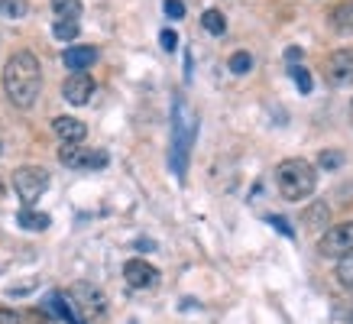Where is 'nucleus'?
I'll use <instances>...</instances> for the list:
<instances>
[{
  "instance_id": "29",
  "label": "nucleus",
  "mask_w": 353,
  "mask_h": 324,
  "mask_svg": "<svg viewBox=\"0 0 353 324\" xmlns=\"http://www.w3.org/2000/svg\"><path fill=\"white\" fill-rule=\"evenodd\" d=\"M285 62H292V65L301 62V49H299V45H289V49H285Z\"/></svg>"
},
{
  "instance_id": "9",
  "label": "nucleus",
  "mask_w": 353,
  "mask_h": 324,
  "mask_svg": "<svg viewBox=\"0 0 353 324\" xmlns=\"http://www.w3.org/2000/svg\"><path fill=\"white\" fill-rule=\"evenodd\" d=\"M123 279H127L130 289H152L159 282V270L152 263H146V259H127Z\"/></svg>"
},
{
  "instance_id": "23",
  "label": "nucleus",
  "mask_w": 353,
  "mask_h": 324,
  "mask_svg": "<svg viewBox=\"0 0 353 324\" xmlns=\"http://www.w3.org/2000/svg\"><path fill=\"white\" fill-rule=\"evenodd\" d=\"M289 75H292V81L299 85L301 94H311V88H314V81H311L308 68H301V65H292V68H289Z\"/></svg>"
},
{
  "instance_id": "2",
  "label": "nucleus",
  "mask_w": 353,
  "mask_h": 324,
  "mask_svg": "<svg viewBox=\"0 0 353 324\" xmlns=\"http://www.w3.org/2000/svg\"><path fill=\"white\" fill-rule=\"evenodd\" d=\"M194 133H198V120L185 101H175V114H172V152H169V162H172V172L179 175V182L185 179L188 172V152H192V143H194Z\"/></svg>"
},
{
  "instance_id": "25",
  "label": "nucleus",
  "mask_w": 353,
  "mask_h": 324,
  "mask_svg": "<svg viewBox=\"0 0 353 324\" xmlns=\"http://www.w3.org/2000/svg\"><path fill=\"white\" fill-rule=\"evenodd\" d=\"M159 43H162V49H165V52H175V45H179V36H175V30H162Z\"/></svg>"
},
{
  "instance_id": "16",
  "label": "nucleus",
  "mask_w": 353,
  "mask_h": 324,
  "mask_svg": "<svg viewBox=\"0 0 353 324\" xmlns=\"http://www.w3.org/2000/svg\"><path fill=\"white\" fill-rule=\"evenodd\" d=\"M327 217H331V211H327V205L324 201H314V205L305 211V227H311V230H321V227H327Z\"/></svg>"
},
{
  "instance_id": "22",
  "label": "nucleus",
  "mask_w": 353,
  "mask_h": 324,
  "mask_svg": "<svg viewBox=\"0 0 353 324\" xmlns=\"http://www.w3.org/2000/svg\"><path fill=\"white\" fill-rule=\"evenodd\" d=\"M227 68H230L234 75H246V72L253 68V55H250V52H243V49H240V52H234V55H230V62H227Z\"/></svg>"
},
{
  "instance_id": "18",
  "label": "nucleus",
  "mask_w": 353,
  "mask_h": 324,
  "mask_svg": "<svg viewBox=\"0 0 353 324\" xmlns=\"http://www.w3.org/2000/svg\"><path fill=\"white\" fill-rule=\"evenodd\" d=\"M26 13H30L26 0H0V17L3 20H23Z\"/></svg>"
},
{
  "instance_id": "7",
  "label": "nucleus",
  "mask_w": 353,
  "mask_h": 324,
  "mask_svg": "<svg viewBox=\"0 0 353 324\" xmlns=\"http://www.w3.org/2000/svg\"><path fill=\"white\" fill-rule=\"evenodd\" d=\"M324 75L337 88L353 85V49H337L324 59Z\"/></svg>"
},
{
  "instance_id": "12",
  "label": "nucleus",
  "mask_w": 353,
  "mask_h": 324,
  "mask_svg": "<svg viewBox=\"0 0 353 324\" xmlns=\"http://www.w3.org/2000/svg\"><path fill=\"white\" fill-rule=\"evenodd\" d=\"M62 62L68 72H88L97 62V49L94 45H72V49H65Z\"/></svg>"
},
{
  "instance_id": "31",
  "label": "nucleus",
  "mask_w": 353,
  "mask_h": 324,
  "mask_svg": "<svg viewBox=\"0 0 353 324\" xmlns=\"http://www.w3.org/2000/svg\"><path fill=\"white\" fill-rule=\"evenodd\" d=\"M0 152H3V143H0Z\"/></svg>"
},
{
  "instance_id": "20",
  "label": "nucleus",
  "mask_w": 353,
  "mask_h": 324,
  "mask_svg": "<svg viewBox=\"0 0 353 324\" xmlns=\"http://www.w3.org/2000/svg\"><path fill=\"white\" fill-rule=\"evenodd\" d=\"M78 32H81L78 20H55L52 23V36H55V39H62V43H72V39H78Z\"/></svg>"
},
{
  "instance_id": "13",
  "label": "nucleus",
  "mask_w": 353,
  "mask_h": 324,
  "mask_svg": "<svg viewBox=\"0 0 353 324\" xmlns=\"http://www.w3.org/2000/svg\"><path fill=\"white\" fill-rule=\"evenodd\" d=\"M46 312L55 314V318H62L65 324H85L81 318H78L72 298H68V295H62V292H52V295L46 298Z\"/></svg>"
},
{
  "instance_id": "21",
  "label": "nucleus",
  "mask_w": 353,
  "mask_h": 324,
  "mask_svg": "<svg viewBox=\"0 0 353 324\" xmlns=\"http://www.w3.org/2000/svg\"><path fill=\"white\" fill-rule=\"evenodd\" d=\"M52 10L59 20H78L81 17V0H52Z\"/></svg>"
},
{
  "instance_id": "4",
  "label": "nucleus",
  "mask_w": 353,
  "mask_h": 324,
  "mask_svg": "<svg viewBox=\"0 0 353 324\" xmlns=\"http://www.w3.org/2000/svg\"><path fill=\"white\" fill-rule=\"evenodd\" d=\"M13 188H17V194H20L26 205H32L49 188V172H46L43 165H20L13 172Z\"/></svg>"
},
{
  "instance_id": "17",
  "label": "nucleus",
  "mask_w": 353,
  "mask_h": 324,
  "mask_svg": "<svg viewBox=\"0 0 353 324\" xmlns=\"http://www.w3.org/2000/svg\"><path fill=\"white\" fill-rule=\"evenodd\" d=\"M201 26L211 32V36H224L227 32V17L221 10H204L201 13Z\"/></svg>"
},
{
  "instance_id": "10",
  "label": "nucleus",
  "mask_w": 353,
  "mask_h": 324,
  "mask_svg": "<svg viewBox=\"0 0 353 324\" xmlns=\"http://www.w3.org/2000/svg\"><path fill=\"white\" fill-rule=\"evenodd\" d=\"M52 130H55V136L62 140V146H78V143H85V136H88V127L78 117H55Z\"/></svg>"
},
{
  "instance_id": "8",
  "label": "nucleus",
  "mask_w": 353,
  "mask_h": 324,
  "mask_svg": "<svg viewBox=\"0 0 353 324\" xmlns=\"http://www.w3.org/2000/svg\"><path fill=\"white\" fill-rule=\"evenodd\" d=\"M62 97L68 104H75V108L88 104V101L94 97V78L88 75V72H72L62 85Z\"/></svg>"
},
{
  "instance_id": "28",
  "label": "nucleus",
  "mask_w": 353,
  "mask_h": 324,
  "mask_svg": "<svg viewBox=\"0 0 353 324\" xmlns=\"http://www.w3.org/2000/svg\"><path fill=\"white\" fill-rule=\"evenodd\" d=\"M0 324H23V318L13 308H0Z\"/></svg>"
},
{
  "instance_id": "15",
  "label": "nucleus",
  "mask_w": 353,
  "mask_h": 324,
  "mask_svg": "<svg viewBox=\"0 0 353 324\" xmlns=\"http://www.w3.org/2000/svg\"><path fill=\"white\" fill-rule=\"evenodd\" d=\"M17 224L23 230H46V227L52 224V217L43 214V211H32V207H23L20 214H17Z\"/></svg>"
},
{
  "instance_id": "30",
  "label": "nucleus",
  "mask_w": 353,
  "mask_h": 324,
  "mask_svg": "<svg viewBox=\"0 0 353 324\" xmlns=\"http://www.w3.org/2000/svg\"><path fill=\"white\" fill-rule=\"evenodd\" d=\"M350 123H353V101H350Z\"/></svg>"
},
{
  "instance_id": "14",
  "label": "nucleus",
  "mask_w": 353,
  "mask_h": 324,
  "mask_svg": "<svg viewBox=\"0 0 353 324\" xmlns=\"http://www.w3.org/2000/svg\"><path fill=\"white\" fill-rule=\"evenodd\" d=\"M331 26H334V32H341V36H350L353 32V0H341L337 7L331 10Z\"/></svg>"
},
{
  "instance_id": "19",
  "label": "nucleus",
  "mask_w": 353,
  "mask_h": 324,
  "mask_svg": "<svg viewBox=\"0 0 353 324\" xmlns=\"http://www.w3.org/2000/svg\"><path fill=\"white\" fill-rule=\"evenodd\" d=\"M334 276H337V282H341V289H350L353 292V253H347V256L337 259V270H334Z\"/></svg>"
},
{
  "instance_id": "3",
  "label": "nucleus",
  "mask_w": 353,
  "mask_h": 324,
  "mask_svg": "<svg viewBox=\"0 0 353 324\" xmlns=\"http://www.w3.org/2000/svg\"><path fill=\"white\" fill-rule=\"evenodd\" d=\"M276 185L285 201H305L318 185V172L308 159H282L276 165Z\"/></svg>"
},
{
  "instance_id": "1",
  "label": "nucleus",
  "mask_w": 353,
  "mask_h": 324,
  "mask_svg": "<svg viewBox=\"0 0 353 324\" xmlns=\"http://www.w3.org/2000/svg\"><path fill=\"white\" fill-rule=\"evenodd\" d=\"M39 91H43V65L32 52L20 49L13 52L3 65V94L13 108L30 110L36 101H39Z\"/></svg>"
},
{
  "instance_id": "24",
  "label": "nucleus",
  "mask_w": 353,
  "mask_h": 324,
  "mask_svg": "<svg viewBox=\"0 0 353 324\" xmlns=\"http://www.w3.org/2000/svg\"><path fill=\"white\" fill-rule=\"evenodd\" d=\"M162 10H165V17H169V20H182V17H185V3H182V0H165V3H162Z\"/></svg>"
},
{
  "instance_id": "6",
  "label": "nucleus",
  "mask_w": 353,
  "mask_h": 324,
  "mask_svg": "<svg viewBox=\"0 0 353 324\" xmlns=\"http://www.w3.org/2000/svg\"><path fill=\"white\" fill-rule=\"evenodd\" d=\"M59 159L62 165L68 169H85V172H97V169H104L108 165V152L104 150H88V146H62L59 150Z\"/></svg>"
},
{
  "instance_id": "11",
  "label": "nucleus",
  "mask_w": 353,
  "mask_h": 324,
  "mask_svg": "<svg viewBox=\"0 0 353 324\" xmlns=\"http://www.w3.org/2000/svg\"><path fill=\"white\" fill-rule=\"evenodd\" d=\"M72 298H78V305L75 308H81V312L85 314H94V318H101V314H104V295H101V292L94 289V285H75V289H72Z\"/></svg>"
},
{
  "instance_id": "5",
  "label": "nucleus",
  "mask_w": 353,
  "mask_h": 324,
  "mask_svg": "<svg viewBox=\"0 0 353 324\" xmlns=\"http://www.w3.org/2000/svg\"><path fill=\"white\" fill-rule=\"evenodd\" d=\"M318 253L327 259H341V256H347V253H353V221L327 227L324 237L318 240Z\"/></svg>"
},
{
  "instance_id": "26",
  "label": "nucleus",
  "mask_w": 353,
  "mask_h": 324,
  "mask_svg": "<svg viewBox=\"0 0 353 324\" xmlns=\"http://www.w3.org/2000/svg\"><path fill=\"white\" fill-rule=\"evenodd\" d=\"M269 224H272V227H276V230H279V234H282V237H295V230H292V227H289V221H285V217H269Z\"/></svg>"
},
{
  "instance_id": "27",
  "label": "nucleus",
  "mask_w": 353,
  "mask_h": 324,
  "mask_svg": "<svg viewBox=\"0 0 353 324\" xmlns=\"http://www.w3.org/2000/svg\"><path fill=\"white\" fill-rule=\"evenodd\" d=\"M318 162H321V169H337V165L343 162V156L341 152H321V159Z\"/></svg>"
}]
</instances>
